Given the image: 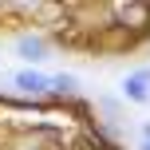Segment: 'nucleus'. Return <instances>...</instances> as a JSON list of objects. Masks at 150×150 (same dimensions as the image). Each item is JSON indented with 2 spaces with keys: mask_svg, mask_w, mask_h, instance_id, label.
I'll use <instances>...</instances> for the list:
<instances>
[{
  "mask_svg": "<svg viewBox=\"0 0 150 150\" xmlns=\"http://www.w3.org/2000/svg\"><path fill=\"white\" fill-rule=\"evenodd\" d=\"M16 55H20L28 67H40L44 59H52V40L44 36V32H24V36H16Z\"/></svg>",
  "mask_w": 150,
  "mask_h": 150,
  "instance_id": "f257e3e1",
  "label": "nucleus"
},
{
  "mask_svg": "<svg viewBox=\"0 0 150 150\" xmlns=\"http://www.w3.org/2000/svg\"><path fill=\"white\" fill-rule=\"evenodd\" d=\"M12 87L28 99H44V95H52V75H44L40 67H24L12 75Z\"/></svg>",
  "mask_w": 150,
  "mask_h": 150,
  "instance_id": "f03ea898",
  "label": "nucleus"
},
{
  "mask_svg": "<svg viewBox=\"0 0 150 150\" xmlns=\"http://www.w3.org/2000/svg\"><path fill=\"white\" fill-rule=\"evenodd\" d=\"M122 99L127 103H150V67H138L122 79Z\"/></svg>",
  "mask_w": 150,
  "mask_h": 150,
  "instance_id": "7ed1b4c3",
  "label": "nucleus"
},
{
  "mask_svg": "<svg viewBox=\"0 0 150 150\" xmlns=\"http://www.w3.org/2000/svg\"><path fill=\"white\" fill-rule=\"evenodd\" d=\"M52 95H59V99H75V95H79V79H75L71 71L52 75Z\"/></svg>",
  "mask_w": 150,
  "mask_h": 150,
  "instance_id": "20e7f679",
  "label": "nucleus"
},
{
  "mask_svg": "<svg viewBox=\"0 0 150 150\" xmlns=\"http://www.w3.org/2000/svg\"><path fill=\"white\" fill-rule=\"evenodd\" d=\"M138 150H150V122L142 127V134H138Z\"/></svg>",
  "mask_w": 150,
  "mask_h": 150,
  "instance_id": "39448f33",
  "label": "nucleus"
}]
</instances>
